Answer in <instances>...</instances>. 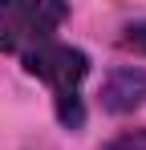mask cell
<instances>
[{"label": "cell", "mask_w": 146, "mask_h": 150, "mask_svg": "<svg viewBox=\"0 0 146 150\" xmlns=\"http://www.w3.org/2000/svg\"><path fill=\"white\" fill-rule=\"evenodd\" d=\"M122 45H126V49H138V53H146V21H142V25H130V28H126Z\"/></svg>", "instance_id": "5b68a950"}, {"label": "cell", "mask_w": 146, "mask_h": 150, "mask_svg": "<svg viewBox=\"0 0 146 150\" xmlns=\"http://www.w3.org/2000/svg\"><path fill=\"white\" fill-rule=\"evenodd\" d=\"M146 101V69H134V65H122L106 77L101 85V105L110 114H130L134 105Z\"/></svg>", "instance_id": "3957f363"}, {"label": "cell", "mask_w": 146, "mask_h": 150, "mask_svg": "<svg viewBox=\"0 0 146 150\" xmlns=\"http://www.w3.org/2000/svg\"><path fill=\"white\" fill-rule=\"evenodd\" d=\"M106 150H146V130H130V134H118L114 142H106Z\"/></svg>", "instance_id": "277c9868"}, {"label": "cell", "mask_w": 146, "mask_h": 150, "mask_svg": "<svg viewBox=\"0 0 146 150\" xmlns=\"http://www.w3.org/2000/svg\"><path fill=\"white\" fill-rule=\"evenodd\" d=\"M69 16L57 0H0V49H37Z\"/></svg>", "instance_id": "7a4b0ae2"}, {"label": "cell", "mask_w": 146, "mask_h": 150, "mask_svg": "<svg viewBox=\"0 0 146 150\" xmlns=\"http://www.w3.org/2000/svg\"><path fill=\"white\" fill-rule=\"evenodd\" d=\"M24 69L33 77H41L53 85V98H57V118L77 130L85 122V110H81V81L89 73V57L81 49H69V45H57V41H45L37 49L24 53Z\"/></svg>", "instance_id": "6da1fadb"}]
</instances>
